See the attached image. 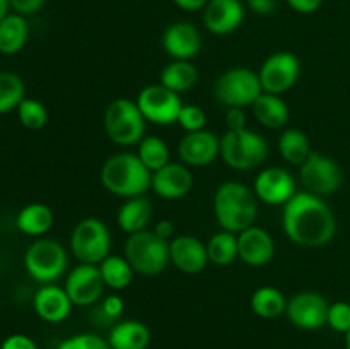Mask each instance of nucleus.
Instances as JSON below:
<instances>
[{
	"label": "nucleus",
	"instance_id": "obj_1",
	"mask_svg": "<svg viewBox=\"0 0 350 349\" xmlns=\"http://www.w3.org/2000/svg\"><path fill=\"white\" fill-rule=\"evenodd\" d=\"M282 229L296 245L320 248L334 240L337 219L323 197L304 190L282 205Z\"/></svg>",
	"mask_w": 350,
	"mask_h": 349
},
{
	"label": "nucleus",
	"instance_id": "obj_2",
	"mask_svg": "<svg viewBox=\"0 0 350 349\" xmlns=\"http://www.w3.org/2000/svg\"><path fill=\"white\" fill-rule=\"evenodd\" d=\"M214 216L221 229L239 235L255 226L258 198L255 192L241 181H224L214 194Z\"/></svg>",
	"mask_w": 350,
	"mask_h": 349
},
{
	"label": "nucleus",
	"instance_id": "obj_3",
	"mask_svg": "<svg viewBox=\"0 0 350 349\" xmlns=\"http://www.w3.org/2000/svg\"><path fill=\"white\" fill-rule=\"evenodd\" d=\"M99 178L109 194L126 201L147 194L152 173L144 166L137 154L118 153L105 161Z\"/></svg>",
	"mask_w": 350,
	"mask_h": 349
},
{
	"label": "nucleus",
	"instance_id": "obj_4",
	"mask_svg": "<svg viewBox=\"0 0 350 349\" xmlns=\"http://www.w3.org/2000/svg\"><path fill=\"white\" fill-rule=\"evenodd\" d=\"M221 157L236 171L255 170L269 157V142L248 127L243 130H226L221 137Z\"/></svg>",
	"mask_w": 350,
	"mask_h": 349
},
{
	"label": "nucleus",
	"instance_id": "obj_5",
	"mask_svg": "<svg viewBox=\"0 0 350 349\" xmlns=\"http://www.w3.org/2000/svg\"><path fill=\"white\" fill-rule=\"evenodd\" d=\"M125 259L139 276H159L171 263L170 242L149 229L129 235L125 243Z\"/></svg>",
	"mask_w": 350,
	"mask_h": 349
},
{
	"label": "nucleus",
	"instance_id": "obj_6",
	"mask_svg": "<svg viewBox=\"0 0 350 349\" xmlns=\"http://www.w3.org/2000/svg\"><path fill=\"white\" fill-rule=\"evenodd\" d=\"M103 125L108 139L116 146H135L146 137L147 120L135 101L116 98L106 106Z\"/></svg>",
	"mask_w": 350,
	"mask_h": 349
},
{
	"label": "nucleus",
	"instance_id": "obj_7",
	"mask_svg": "<svg viewBox=\"0 0 350 349\" xmlns=\"http://www.w3.org/2000/svg\"><path fill=\"white\" fill-rule=\"evenodd\" d=\"M67 250L51 238H38L24 253V269L36 283L53 284L67 270Z\"/></svg>",
	"mask_w": 350,
	"mask_h": 349
},
{
	"label": "nucleus",
	"instance_id": "obj_8",
	"mask_svg": "<svg viewBox=\"0 0 350 349\" xmlns=\"http://www.w3.org/2000/svg\"><path fill=\"white\" fill-rule=\"evenodd\" d=\"M263 92L258 72L246 67H232L219 75L214 84V98L226 108H246Z\"/></svg>",
	"mask_w": 350,
	"mask_h": 349
},
{
	"label": "nucleus",
	"instance_id": "obj_9",
	"mask_svg": "<svg viewBox=\"0 0 350 349\" xmlns=\"http://www.w3.org/2000/svg\"><path fill=\"white\" fill-rule=\"evenodd\" d=\"M72 255L81 263L99 266L111 250V235L98 218H85L75 224L70 235Z\"/></svg>",
	"mask_w": 350,
	"mask_h": 349
},
{
	"label": "nucleus",
	"instance_id": "obj_10",
	"mask_svg": "<svg viewBox=\"0 0 350 349\" xmlns=\"http://www.w3.org/2000/svg\"><path fill=\"white\" fill-rule=\"evenodd\" d=\"M299 180L306 192L325 197L335 194L342 187L344 174L334 157L313 151L299 166Z\"/></svg>",
	"mask_w": 350,
	"mask_h": 349
},
{
	"label": "nucleus",
	"instance_id": "obj_11",
	"mask_svg": "<svg viewBox=\"0 0 350 349\" xmlns=\"http://www.w3.org/2000/svg\"><path fill=\"white\" fill-rule=\"evenodd\" d=\"M135 103L147 122L163 127L176 123L183 106L180 94L164 88L163 84L146 86L139 92Z\"/></svg>",
	"mask_w": 350,
	"mask_h": 349
},
{
	"label": "nucleus",
	"instance_id": "obj_12",
	"mask_svg": "<svg viewBox=\"0 0 350 349\" xmlns=\"http://www.w3.org/2000/svg\"><path fill=\"white\" fill-rule=\"evenodd\" d=\"M301 75V62L291 51L272 53L262 64L258 72L263 92L280 94L289 91Z\"/></svg>",
	"mask_w": 350,
	"mask_h": 349
},
{
	"label": "nucleus",
	"instance_id": "obj_13",
	"mask_svg": "<svg viewBox=\"0 0 350 349\" xmlns=\"http://www.w3.org/2000/svg\"><path fill=\"white\" fill-rule=\"evenodd\" d=\"M328 308L327 298L314 291H301L287 300L286 315L291 324L303 331H318L327 325Z\"/></svg>",
	"mask_w": 350,
	"mask_h": 349
},
{
	"label": "nucleus",
	"instance_id": "obj_14",
	"mask_svg": "<svg viewBox=\"0 0 350 349\" xmlns=\"http://www.w3.org/2000/svg\"><path fill=\"white\" fill-rule=\"evenodd\" d=\"M64 287L75 307H91L96 301L101 300L106 284L99 266L79 263L67 274Z\"/></svg>",
	"mask_w": 350,
	"mask_h": 349
},
{
	"label": "nucleus",
	"instance_id": "obj_15",
	"mask_svg": "<svg viewBox=\"0 0 350 349\" xmlns=\"http://www.w3.org/2000/svg\"><path fill=\"white\" fill-rule=\"evenodd\" d=\"M256 198L267 205H284L296 192V178L291 171L280 166H270L260 171L253 183Z\"/></svg>",
	"mask_w": 350,
	"mask_h": 349
},
{
	"label": "nucleus",
	"instance_id": "obj_16",
	"mask_svg": "<svg viewBox=\"0 0 350 349\" xmlns=\"http://www.w3.org/2000/svg\"><path fill=\"white\" fill-rule=\"evenodd\" d=\"M178 156L187 166H208L221 156V137L211 130L190 132L178 144Z\"/></svg>",
	"mask_w": 350,
	"mask_h": 349
},
{
	"label": "nucleus",
	"instance_id": "obj_17",
	"mask_svg": "<svg viewBox=\"0 0 350 349\" xmlns=\"http://www.w3.org/2000/svg\"><path fill=\"white\" fill-rule=\"evenodd\" d=\"M170 259L171 263L180 272L190 274V276L204 272L207 269L208 262H211L207 245L200 238L191 235H180L171 240Z\"/></svg>",
	"mask_w": 350,
	"mask_h": 349
},
{
	"label": "nucleus",
	"instance_id": "obj_18",
	"mask_svg": "<svg viewBox=\"0 0 350 349\" xmlns=\"http://www.w3.org/2000/svg\"><path fill=\"white\" fill-rule=\"evenodd\" d=\"M161 43L173 60H191L202 50V33L195 24L178 21L164 29Z\"/></svg>",
	"mask_w": 350,
	"mask_h": 349
},
{
	"label": "nucleus",
	"instance_id": "obj_19",
	"mask_svg": "<svg viewBox=\"0 0 350 349\" xmlns=\"http://www.w3.org/2000/svg\"><path fill=\"white\" fill-rule=\"evenodd\" d=\"M245 21V5L241 0H208L204 7V26L215 36L234 33Z\"/></svg>",
	"mask_w": 350,
	"mask_h": 349
},
{
	"label": "nucleus",
	"instance_id": "obj_20",
	"mask_svg": "<svg viewBox=\"0 0 350 349\" xmlns=\"http://www.w3.org/2000/svg\"><path fill=\"white\" fill-rule=\"evenodd\" d=\"M193 187V174L190 166L183 163H167L161 170L154 171L150 188L166 201H176L190 194Z\"/></svg>",
	"mask_w": 350,
	"mask_h": 349
},
{
	"label": "nucleus",
	"instance_id": "obj_21",
	"mask_svg": "<svg viewBox=\"0 0 350 349\" xmlns=\"http://www.w3.org/2000/svg\"><path fill=\"white\" fill-rule=\"evenodd\" d=\"M275 255L272 235L260 226H252L238 235V259L250 267H263Z\"/></svg>",
	"mask_w": 350,
	"mask_h": 349
},
{
	"label": "nucleus",
	"instance_id": "obj_22",
	"mask_svg": "<svg viewBox=\"0 0 350 349\" xmlns=\"http://www.w3.org/2000/svg\"><path fill=\"white\" fill-rule=\"evenodd\" d=\"M72 300L68 298L65 287L57 284H43L34 293L33 308L38 317L48 324H60L67 320L72 313Z\"/></svg>",
	"mask_w": 350,
	"mask_h": 349
},
{
	"label": "nucleus",
	"instance_id": "obj_23",
	"mask_svg": "<svg viewBox=\"0 0 350 349\" xmlns=\"http://www.w3.org/2000/svg\"><path fill=\"white\" fill-rule=\"evenodd\" d=\"M150 219H152V204L146 195L126 198L116 214V222L126 235L146 231Z\"/></svg>",
	"mask_w": 350,
	"mask_h": 349
},
{
	"label": "nucleus",
	"instance_id": "obj_24",
	"mask_svg": "<svg viewBox=\"0 0 350 349\" xmlns=\"http://www.w3.org/2000/svg\"><path fill=\"white\" fill-rule=\"evenodd\" d=\"M111 349H147L150 346V331L139 320H122L108 334Z\"/></svg>",
	"mask_w": 350,
	"mask_h": 349
},
{
	"label": "nucleus",
	"instance_id": "obj_25",
	"mask_svg": "<svg viewBox=\"0 0 350 349\" xmlns=\"http://www.w3.org/2000/svg\"><path fill=\"white\" fill-rule=\"evenodd\" d=\"M55 222V214L46 204L33 202L24 205L16 218V226L21 233L34 238H43Z\"/></svg>",
	"mask_w": 350,
	"mask_h": 349
},
{
	"label": "nucleus",
	"instance_id": "obj_26",
	"mask_svg": "<svg viewBox=\"0 0 350 349\" xmlns=\"http://www.w3.org/2000/svg\"><path fill=\"white\" fill-rule=\"evenodd\" d=\"M253 115L267 129H282L289 122V106L280 94L262 92L252 105Z\"/></svg>",
	"mask_w": 350,
	"mask_h": 349
},
{
	"label": "nucleus",
	"instance_id": "obj_27",
	"mask_svg": "<svg viewBox=\"0 0 350 349\" xmlns=\"http://www.w3.org/2000/svg\"><path fill=\"white\" fill-rule=\"evenodd\" d=\"M29 24L21 14L10 12L0 21V55H17L27 43Z\"/></svg>",
	"mask_w": 350,
	"mask_h": 349
},
{
	"label": "nucleus",
	"instance_id": "obj_28",
	"mask_svg": "<svg viewBox=\"0 0 350 349\" xmlns=\"http://www.w3.org/2000/svg\"><path fill=\"white\" fill-rule=\"evenodd\" d=\"M198 70L190 60H173L161 70L159 84L174 92H187L197 84Z\"/></svg>",
	"mask_w": 350,
	"mask_h": 349
},
{
	"label": "nucleus",
	"instance_id": "obj_29",
	"mask_svg": "<svg viewBox=\"0 0 350 349\" xmlns=\"http://www.w3.org/2000/svg\"><path fill=\"white\" fill-rule=\"evenodd\" d=\"M277 147H279L280 157L293 166H301L308 159V156L313 153L306 132L299 129L284 130L280 133Z\"/></svg>",
	"mask_w": 350,
	"mask_h": 349
},
{
	"label": "nucleus",
	"instance_id": "obj_30",
	"mask_svg": "<svg viewBox=\"0 0 350 349\" xmlns=\"http://www.w3.org/2000/svg\"><path fill=\"white\" fill-rule=\"evenodd\" d=\"M253 313L258 315L260 318H277L286 313L287 300L282 291L273 286H262L253 291L252 300Z\"/></svg>",
	"mask_w": 350,
	"mask_h": 349
},
{
	"label": "nucleus",
	"instance_id": "obj_31",
	"mask_svg": "<svg viewBox=\"0 0 350 349\" xmlns=\"http://www.w3.org/2000/svg\"><path fill=\"white\" fill-rule=\"evenodd\" d=\"M99 270H101L106 287H111L115 291L126 289L132 284L133 274H135L125 255L120 257L111 255V253L99 263Z\"/></svg>",
	"mask_w": 350,
	"mask_h": 349
},
{
	"label": "nucleus",
	"instance_id": "obj_32",
	"mask_svg": "<svg viewBox=\"0 0 350 349\" xmlns=\"http://www.w3.org/2000/svg\"><path fill=\"white\" fill-rule=\"evenodd\" d=\"M208 260L215 266H231L238 259V235L231 231L221 229L211 236L207 243Z\"/></svg>",
	"mask_w": 350,
	"mask_h": 349
},
{
	"label": "nucleus",
	"instance_id": "obj_33",
	"mask_svg": "<svg viewBox=\"0 0 350 349\" xmlns=\"http://www.w3.org/2000/svg\"><path fill=\"white\" fill-rule=\"evenodd\" d=\"M137 156L142 161L144 166L154 173L171 163V151L167 147L166 140L157 135H146L137 144Z\"/></svg>",
	"mask_w": 350,
	"mask_h": 349
},
{
	"label": "nucleus",
	"instance_id": "obj_34",
	"mask_svg": "<svg viewBox=\"0 0 350 349\" xmlns=\"http://www.w3.org/2000/svg\"><path fill=\"white\" fill-rule=\"evenodd\" d=\"M24 98H26V84L21 75L0 70V115L17 109Z\"/></svg>",
	"mask_w": 350,
	"mask_h": 349
},
{
	"label": "nucleus",
	"instance_id": "obj_35",
	"mask_svg": "<svg viewBox=\"0 0 350 349\" xmlns=\"http://www.w3.org/2000/svg\"><path fill=\"white\" fill-rule=\"evenodd\" d=\"M16 112L21 125L27 130H40L48 122L46 106L34 98H24Z\"/></svg>",
	"mask_w": 350,
	"mask_h": 349
},
{
	"label": "nucleus",
	"instance_id": "obj_36",
	"mask_svg": "<svg viewBox=\"0 0 350 349\" xmlns=\"http://www.w3.org/2000/svg\"><path fill=\"white\" fill-rule=\"evenodd\" d=\"M176 123L187 133L198 132V130H204L205 125H207V115H205V112L200 106L183 105L180 115H178Z\"/></svg>",
	"mask_w": 350,
	"mask_h": 349
},
{
	"label": "nucleus",
	"instance_id": "obj_37",
	"mask_svg": "<svg viewBox=\"0 0 350 349\" xmlns=\"http://www.w3.org/2000/svg\"><path fill=\"white\" fill-rule=\"evenodd\" d=\"M327 325L338 334H347L350 331V301H335L328 308Z\"/></svg>",
	"mask_w": 350,
	"mask_h": 349
},
{
	"label": "nucleus",
	"instance_id": "obj_38",
	"mask_svg": "<svg viewBox=\"0 0 350 349\" xmlns=\"http://www.w3.org/2000/svg\"><path fill=\"white\" fill-rule=\"evenodd\" d=\"M57 349H111L108 344V339H103L101 335L84 332V334L72 335L58 344Z\"/></svg>",
	"mask_w": 350,
	"mask_h": 349
},
{
	"label": "nucleus",
	"instance_id": "obj_39",
	"mask_svg": "<svg viewBox=\"0 0 350 349\" xmlns=\"http://www.w3.org/2000/svg\"><path fill=\"white\" fill-rule=\"evenodd\" d=\"M123 310H125V303L118 294H109V296L103 298L101 303V313L105 315L108 320H118L122 317Z\"/></svg>",
	"mask_w": 350,
	"mask_h": 349
},
{
	"label": "nucleus",
	"instance_id": "obj_40",
	"mask_svg": "<svg viewBox=\"0 0 350 349\" xmlns=\"http://www.w3.org/2000/svg\"><path fill=\"white\" fill-rule=\"evenodd\" d=\"M10 10L21 16H33L44 7L46 0H9Z\"/></svg>",
	"mask_w": 350,
	"mask_h": 349
},
{
	"label": "nucleus",
	"instance_id": "obj_41",
	"mask_svg": "<svg viewBox=\"0 0 350 349\" xmlns=\"http://www.w3.org/2000/svg\"><path fill=\"white\" fill-rule=\"evenodd\" d=\"M0 349H38L36 342L26 334H10L3 339Z\"/></svg>",
	"mask_w": 350,
	"mask_h": 349
},
{
	"label": "nucleus",
	"instance_id": "obj_42",
	"mask_svg": "<svg viewBox=\"0 0 350 349\" xmlns=\"http://www.w3.org/2000/svg\"><path fill=\"white\" fill-rule=\"evenodd\" d=\"M226 127H228V130L246 129L245 108H228V112H226Z\"/></svg>",
	"mask_w": 350,
	"mask_h": 349
},
{
	"label": "nucleus",
	"instance_id": "obj_43",
	"mask_svg": "<svg viewBox=\"0 0 350 349\" xmlns=\"http://www.w3.org/2000/svg\"><path fill=\"white\" fill-rule=\"evenodd\" d=\"M287 5L297 14H313L323 5L325 0H286Z\"/></svg>",
	"mask_w": 350,
	"mask_h": 349
},
{
	"label": "nucleus",
	"instance_id": "obj_44",
	"mask_svg": "<svg viewBox=\"0 0 350 349\" xmlns=\"http://www.w3.org/2000/svg\"><path fill=\"white\" fill-rule=\"evenodd\" d=\"M246 3L258 16H269L277 9V0H246Z\"/></svg>",
	"mask_w": 350,
	"mask_h": 349
},
{
	"label": "nucleus",
	"instance_id": "obj_45",
	"mask_svg": "<svg viewBox=\"0 0 350 349\" xmlns=\"http://www.w3.org/2000/svg\"><path fill=\"white\" fill-rule=\"evenodd\" d=\"M154 233H156L157 236H161L163 240H166V242H171V240L174 238V224L173 221H170V219H163V221H159L156 224V228L152 229Z\"/></svg>",
	"mask_w": 350,
	"mask_h": 349
},
{
	"label": "nucleus",
	"instance_id": "obj_46",
	"mask_svg": "<svg viewBox=\"0 0 350 349\" xmlns=\"http://www.w3.org/2000/svg\"><path fill=\"white\" fill-rule=\"evenodd\" d=\"M174 5L180 7L181 10H187V12H197V10H204V7L207 5L208 0H173Z\"/></svg>",
	"mask_w": 350,
	"mask_h": 349
},
{
	"label": "nucleus",
	"instance_id": "obj_47",
	"mask_svg": "<svg viewBox=\"0 0 350 349\" xmlns=\"http://www.w3.org/2000/svg\"><path fill=\"white\" fill-rule=\"evenodd\" d=\"M9 14H10L9 0H0V21H2L5 16H9Z\"/></svg>",
	"mask_w": 350,
	"mask_h": 349
},
{
	"label": "nucleus",
	"instance_id": "obj_48",
	"mask_svg": "<svg viewBox=\"0 0 350 349\" xmlns=\"http://www.w3.org/2000/svg\"><path fill=\"white\" fill-rule=\"evenodd\" d=\"M345 349H350V331L345 334Z\"/></svg>",
	"mask_w": 350,
	"mask_h": 349
}]
</instances>
